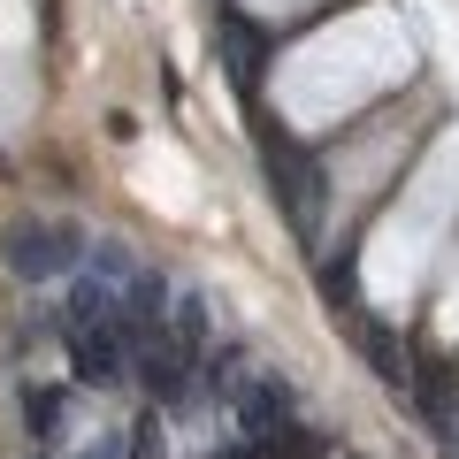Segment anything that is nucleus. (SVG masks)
<instances>
[{"label": "nucleus", "mask_w": 459, "mask_h": 459, "mask_svg": "<svg viewBox=\"0 0 459 459\" xmlns=\"http://www.w3.org/2000/svg\"><path fill=\"white\" fill-rule=\"evenodd\" d=\"M77 230H39V222H16L8 230V268H16L23 283L39 276H62V268H77Z\"/></svg>", "instance_id": "nucleus-1"}, {"label": "nucleus", "mask_w": 459, "mask_h": 459, "mask_svg": "<svg viewBox=\"0 0 459 459\" xmlns=\"http://www.w3.org/2000/svg\"><path fill=\"white\" fill-rule=\"evenodd\" d=\"M138 376H146V391L161 398V406H177V398L192 391V352H184V344L169 337V322L138 337Z\"/></svg>", "instance_id": "nucleus-2"}, {"label": "nucleus", "mask_w": 459, "mask_h": 459, "mask_svg": "<svg viewBox=\"0 0 459 459\" xmlns=\"http://www.w3.org/2000/svg\"><path fill=\"white\" fill-rule=\"evenodd\" d=\"M123 322H100V329H69V368H77V383H92V391H108V383H123Z\"/></svg>", "instance_id": "nucleus-3"}, {"label": "nucleus", "mask_w": 459, "mask_h": 459, "mask_svg": "<svg viewBox=\"0 0 459 459\" xmlns=\"http://www.w3.org/2000/svg\"><path fill=\"white\" fill-rule=\"evenodd\" d=\"M268 177H283L276 192L291 199V214H299V230H307V222H314V161H307V153L291 146V138H268Z\"/></svg>", "instance_id": "nucleus-4"}, {"label": "nucleus", "mask_w": 459, "mask_h": 459, "mask_svg": "<svg viewBox=\"0 0 459 459\" xmlns=\"http://www.w3.org/2000/svg\"><path fill=\"white\" fill-rule=\"evenodd\" d=\"M100 322H123V291L108 276H77L69 291V329H100Z\"/></svg>", "instance_id": "nucleus-5"}, {"label": "nucleus", "mask_w": 459, "mask_h": 459, "mask_svg": "<svg viewBox=\"0 0 459 459\" xmlns=\"http://www.w3.org/2000/svg\"><path fill=\"white\" fill-rule=\"evenodd\" d=\"M283 406H291V391H283L276 376H253V383H246V398H238V413H246V429H253V437H261V429L276 421Z\"/></svg>", "instance_id": "nucleus-6"}, {"label": "nucleus", "mask_w": 459, "mask_h": 459, "mask_svg": "<svg viewBox=\"0 0 459 459\" xmlns=\"http://www.w3.org/2000/svg\"><path fill=\"white\" fill-rule=\"evenodd\" d=\"M230 54H238V62H230V69H238V84L261 77V31H253V23H238V16H230Z\"/></svg>", "instance_id": "nucleus-7"}, {"label": "nucleus", "mask_w": 459, "mask_h": 459, "mask_svg": "<svg viewBox=\"0 0 459 459\" xmlns=\"http://www.w3.org/2000/svg\"><path fill=\"white\" fill-rule=\"evenodd\" d=\"M368 352H376V376L391 383V391H406V383H413V368H406V352H398V344L383 337V329H368Z\"/></svg>", "instance_id": "nucleus-8"}, {"label": "nucleus", "mask_w": 459, "mask_h": 459, "mask_svg": "<svg viewBox=\"0 0 459 459\" xmlns=\"http://www.w3.org/2000/svg\"><path fill=\"white\" fill-rule=\"evenodd\" d=\"M169 337H177L184 352L199 360V344H207V299H184V307H177V329H169Z\"/></svg>", "instance_id": "nucleus-9"}, {"label": "nucleus", "mask_w": 459, "mask_h": 459, "mask_svg": "<svg viewBox=\"0 0 459 459\" xmlns=\"http://www.w3.org/2000/svg\"><path fill=\"white\" fill-rule=\"evenodd\" d=\"M23 413L39 421V437H54V421H62V391H23Z\"/></svg>", "instance_id": "nucleus-10"}]
</instances>
